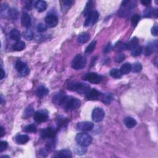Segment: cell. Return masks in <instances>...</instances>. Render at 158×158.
Returning <instances> with one entry per match:
<instances>
[{
    "mask_svg": "<svg viewBox=\"0 0 158 158\" xmlns=\"http://www.w3.org/2000/svg\"><path fill=\"white\" fill-rule=\"evenodd\" d=\"M80 105L81 101L77 98L66 95L60 106L65 110L72 111L79 108L80 106Z\"/></svg>",
    "mask_w": 158,
    "mask_h": 158,
    "instance_id": "1",
    "label": "cell"
},
{
    "mask_svg": "<svg viewBox=\"0 0 158 158\" xmlns=\"http://www.w3.org/2000/svg\"><path fill=\"white\" fill-rule=\"evenodd\" d=\"M68 89L73 91H77L79 93L86 94L90 90V86L86 84H81L79 82L70 83L68 85Z\"/></svg>",
    "mask_w": 158,
    "mask_h": 158,
    "instance_id": "2",
    "label": "cell"
},
{
    "mask_svg": "<svg viewBox=\"0 0 158 158\" xmlns=\"http://www.w3.org/2000/svg\"><path fill=\"white\" fill-rule=\"evenodd\" d=\"M75 140L80 146L86 147L91 143L92 137L87 133H80L76 136Z\"/></svg>",
    "mask_w": 158,
    "mask_h": 158,
    "instance_id": "3",
    "label": "cell"
},
{
    "mask_svg": "<svg viewBox=\"0 0 158 158\" xmlns=\"http://www.w3.org/2000/svg\"><path fill=\"white\" fill-rule=\"evenodd\" d=\"M86 64V59L85 56L78 54L76 56L72 62V67L75 70H80L85 67Z\"/></svg>",
    "mask_w": 158,
    "mask_h": 158,
    "instance_id": "4",
    "label": "cell"
},
{
    "mask_svg": "<svg viewBox=\"0 0 158 158\" xmlns=\"http://www.w3.org/2000/svg\"><path fill=\"white\" fill-rule=\"evenodd\" d=\"M15 68L22 77H25L30 72L29 68L27 66V64L21 61H18L15 62Z\"/></svg>",
    "mask_w": 158,
    "mask_h": 158,
    "instance_id": "5",
    "label": "cell"
},
{
    "mask_svg": "<svg viewBox=\"0 0 158 158\" xmlns=\"http://www.w3.org/2000/svg\"><path fill=\"white\" fill-rule=\"evenodd\" d=\"M84 80L89 81L91 84H98L100 83L103 80V77L96 73H88L84 75Z\"/></svg>",
    "mask_w": 158,
    "mask_h": 158,
    "instance_id": "6",
    "label": "cell"
},
{
    "mask_svg": "<svg viewBox=\"0 0 158 158\" xmlns=\"http://www.w3.org/2000/svg\"><path fill=\"white\" fill-rule=\"evenodd\" d=\"M99 18V14L96 11H93L87 17L85 21L84 27H88L90 26H93L95 24Z\"/></svg>",
    "mask_w": 158,
    "mask_h": 158,
    "instance_id": "7",
    "label": "cell"
},
{
    "mask_svg": "<svg viewBox=\"0 0 158 158\" xmlns=\"http://www.w3.org/2000/svg\"><path fill=\"white\" fill-rule=\"evenodd\" d=\"M49 118L48 112L46 110H42L35 112L34 114V120L38 123L45 122L48 121Z\"/></svg>",
    "mask_w": 158,
    "mask_h": 158,
    "instance_id": "8",
    "label": "cell"
},
{
    "mask_svg": "<svg viewBox=\"0 0 158 158\" xmlns=\"http://www.w3.org/2000/svg\"><path fill=\"white\" fill-rule=\"evenodd\" d=\"M105 116V111L103 110V109L100 107H96L92 112L91 117L93 121L96 122H101L104 119Z\"/></svg>",
    "mask_w": 158,
    "mask_h": 158,
    "instance_id": "9",
    "label": "cell"
},
{
    "mask_svg": "<svg viewBox=\"0 0 158 158\" xmlns=\"http://www.w3.org/2000/svg\"><path fill=\"white\" fill-rule=\"evenodd\" d=\"M157 50V41H152L147 45L143 50L142 53L145 56H150L154 51Z\"/></svg>",
    "mask_w": 158,
    "mask_h": 158,
    "instance_id": "10",
    "label": "cell"
},
{
    "mask_svg": "<svg viewBox=\"0 0 158 158\" xmlns=\"http://www.w3.org/2000/svg\"><path fill=\"white\" fill-rule=\"evenodd\" d=\"M94 124L91 122H80L77 124V129L80 131H90L93 129Z\"/></svg>",
    "mask_w": 158,
    "mask_h": 158,
    "instance_id": "11",
    "label": "cell"
},
{
    "mask_svg": "<svg viewBox=\"0 0 158 158\" xmlns=\"http://www.w3.org/2000/svg\"><path fill=\"white\" fill-rule=\"evenodd\" d=\"M129 1H124L121 4V7L120 8L119 13H118V15L120 16V17L122 18H125L130 13V9L129 8Z\"/></svg>",
    "mask_w": 158,
    "mask_h": 158,
    "instance_id": "12",
    "label": "cell"
},
{
    "mask_svg": "<svg viewBox=\"0 0 158 158\" xmlns=\"http://www.w3.org/2000/svg\"><path fill=\"white\" fill-rule=\"evenodd\" d=\"M45 22L46 25L50 27V28H53L55 27L58 24V18L57 16L53 14H50L47 15L45 18Z\"/></svg>",
    "mask_w": 158,
    "mask_h": 158,
    "instance_id": "13",
    "label": "cell"
},
{
    "mask_svg": "<svg viewBox=\"0 0 158 158\" xmlns=\"http://www.w3.org/2000/svg\"><path fill=\"white\" fill-rule=\"evenodd\" d=\"M102 94L97 90L90 89L86 94V98L89 100H96L101 98Z\"/></svg>",
    "mask_w": 158,
    "mask_h": 158,
    "instance_id": "14",
    "label": "cell"
},
{
    "mask_svg": "<svg viewBox=\"0 0 158 158\" xmlns=\"http://www.w3.org/2000/svg\"><path fill=\"white\" fill-rule=\"evenodd\" d=\"M55 131L52 128H46L42 130L41 132V137L43 138H49V139H53L55 137Z\"/></svg>",
    "mask_w": 158,
    "mask_h": 158,
    "instance_id": "15",
    "label": "cell"
},
{
    "mask_svg": "<svg viewBox=\"0 0 158 158\" xmlns=\"http://www.w3.org/2000/svg\"><path fill=\"white\" fill-rule=\"evenodd\" d=\"M21 24L22 26L29 28L31 26V18L27 13H24L21 16Z\"/></svg>",
    "mask_w": 158,
    "mask_h": 158,
    "instance_id": "16",
    "label": "cell"
},
{
    "mask_svg": "<svg viewBox=\"0 0 158 158\" xmlns=\"http://www.w3.org/2000/svg\"><path fill=\"white\" fill-rule=\"evenodd\" d=\"M124 124L127 128L132 129L135 127L137 124V121L135 119L131 117H127L124 119Z\"/></svg>",
    "mask_w": 158,
    "mask_h": 158,
    "instance_id": "17",
    "label": "cell"
},
{
    "mask_svg": "<svg viewBox=\"0 0 158 158\" xmlns=\"http://www.w3.org/2000/svg\"><path fill=\"white\" fill-rule=\"evenodd\" d=\"M49 93V90L44 86H40L36 90V95L38 97L43 98Z\"/></svg>",
    "mask_w": 158,
    "mask_h": 158,
    "instance_id": "18",
    "label": "cell"
},
{
    "mask_svg": "<svg viewBox=\"0 0 158 158\" xmlns=\"http://www.w3.org/2000/svg\"><path fill=\"white\" fill-rule=\"evenodd\" d=\"M30 138L28 135H19L15 137V140L16 143L19 145H24L27 143L29 141Z\"/></svg>",
    "mask_w": 158,
    "mask_h": 158,
    "instance_id": "19",
    "label": "cell"
},
{
    "mask_svg": "<svg viewBox=\"0 0 158 158\" xmlns=\"http://www.w3.org/2000/svg\"><path fill=\"white\" fill-rule=\"evenodd\" d=\"M54 157H69L70 158L72 157V152L69 150H62L58 151Z\"/></svg>",
    "mask_w": 158,
    "mask_h": 158,
    "instance_id": "20",
    "label": "cell"
},
{
    "mask_svg": "<svg viewBox=\"0 0 158 158\" xmlns=\"http://www.w3.org/2000/svg\"><path fill=\"white\" fill-rule=\"evenodd\" d=\"M144 17L150 18L153 16L154 18H157V9L153 8H148L145 9L143 13Z\"/></svg>",
    "mask_w": 158,
    "mask_h": 158,
    "instance_id": "21",
    "label": "cell"
},
{
    "mask_svg": "<svg viewBox=\"0 0 158 158\" xmlns=\"http://www.w3.org/2000/svg\"><path fill=\"white\" fill-rule=\"evenodd\" d=\"M35 7L38 10V11L42 13L46 9L47 3L45 1H39L35 2Z\"/></svg>",
    "mask_w": 158,
    "mask_h": 158,
    "instance_id": "22",
    "label": "cell"
},
{
    "mask_svg": "<svg viewBox=\"0 0 158 158\" xmlns=\"http://www.w3.org/2000/svg\"><path fill=\"white\" fill-rule=\"evenodd\" d=\"M9 37L13 40L18 41L20 39L21 35H20V32L18 30L14 29L10 32Z\"/></svg>",
    "mask_w": 158,
    "mask_h": 158,
    "instance_id": "23",
    "label": "cell"
},
{
    "mask_svg": "<svg viewBox=\"0 0 158 158\" xmlns=\"http://www.w3.org/2000/svg\"><path fill=\"white\" fill-rule=\"evenodd\" d=\"M138 43H139V41L137 37L133 38V39L127 44V50H133L135 48L138 46Z\"/></svg>",
    "mask_w": 158,
    "mask_h": 158,
    "instance_id": "24",
    "label": "cell"
},
{
    "mask_svg": "<svg viewBox=\"0 0 158 158\" xmlns=\"http://www.w3.org/2000/svg\"><path fill=\"white\" fill-rule=\"evenodd\" d=\"M65 96H66V95H65V93H58L56 95H54V97L53 98V103H55L56 105H60Z\"/></svg>",
    "mask_w": 158,
    "mask_h": 158,
    "instance_id": "25",
    "label": "cell"
},
{
    "mask_svg": "<svg viewBox=\"0 0 158 158\" xmlns=\"http://www.w3.org/2000/svg\"><path fill=\"white\" fill-rule=\"evenodd\" d=\"M93 2L92 1H89L87 3L86 6L84 9V11L83 12L84 15L85 16V17H88V15L92 13L93 11Z\"/></svg>",
    "mask_w": 158,
    "mask_h": 158,
    "instance_id": "26",
    "label": "cell"
},
{
    "mask_svg": "<svg viewBox=\"0 0 158 158\" xmlns=\"http://www.w3.org/2000/svg\"><path fill=\"white\" fill-rule=\"evenodd\" d=\"M25 47H26L25 43L22 41H18L15 43H14L13 46V50L17 51H21L24 50Z\"/></svg>",
    "mask_w": 158,
    "mask_h": 158,
    "instance_id": "27",
    "label": "cell"
},
{
    "mask_svg": "<svg viewBox=\"0 0 158 158\" xmlns=\"http://www.w3.org/2000/svg\"><path fill=\"white\" fill-rule=\"evenodd\" d=\"M132 66L130 63H125L121 66L120 70H121L122 75H126L130 72L132 70Z\"/></svg>",
    "mask_w": 158,
    "mask_h": 158,
    "instance_id": "28",
    "label": "cell"
},
{
    "mask_svg": "<svg viewBox=\"0 0 158 158\" xmlns=\"http://www.w3.org/2000/svg\"><path fill=\"white\" fill-rule=\"evenodd\" d=\"M90 39V35L88 33L81 34L78 37V42L80 44H84L89 41Z\"/></svg>",
    "mask_w": 158,
    "mask_h": 158,
    "instance_id": "29",
    "label": "cell"
},
{
    "mask_svg": "<svg viewBox=\"0 0 158 158\" xmlns=\"http://www.w3.org/2000/svg\"><path fill=\"white\" fill-rule=\"evenodd\" d=\"M110 75L114 79H120L122 77V74L121 72V70L118 69H112L110 71Z\"/></svg>",
    "mask_w": 158,
    "mask_h": 158,
    "instance_id": "30",
    "label": "cell"
},
{
    "mask_svg": "<svg viewBox=\"0 0 158 158\" xmlns=\"http://www.w3.org/2000/svg\"><path fill=\"white\" fill-rule=\"evenodd\" d=\"M114 49L118 52L123 51L127 50V44H125V43L122 41H119L116 43L115 46H114Z\"/></svg>",
    "mask_w": 158,
    "mask_h": 158,
    "instance_id": "31",
    "label": "cell"
},
{
    "mask_svg": "<svg viewBox=\"0 0 158 158\" xmlns=\"http://www.w3.org/2000/svg\"><path fill=\"white\" fill-rule=\"evenodd\" d=\"M8 15L9 18L12 19H16L18 18L19 12L16 9L11 8L8 11Z\"/></svg>",
    "mask_w": 158,
    "mask_h": 158,
    "instance_id": "32",
    "label": "cell"
},
{
    "mask_svg": "<svg viewBox=\"0 0 158 158\" xmlns=\"http://www.w3.org/2000/svg\"><path fill=\"white\" fill-rule=\"evenodd\" d=\"M23 130L28 133H36L37 132V129L34 124H30L24 127Z\"/></svg>",
    "mask_w": 158,
    "mask_h": 158,
    "instance_id": "33",
    "label": "cell"
},
{
    "mask_svg": "<svg viewBox=\"0 0 158 158\" xmlns=\"http://www.w3.org/2000/svg\"><path fill=\"white\" fill-rule=\"evenodd\" d=\"M34 114H35V111H34V107L32 106H30L25 110L24 113V117L28 118L32 116Z\"/></svg>",
    "mask_w": 158,
    "mask_h": 158,
    "instance_id": "34",
    "label": "cell"
},
{
    "mask_svg": "<svg viewBox=\"0 0 158 158\" xmlns=\"http://www.w3.org/2000/svg\"><path fill=\"white\" fill-rule=\"evenodd\" d=\"M101 100H102V101L103 103H106V105H108L110 104V103L111 102V101L112 100V95L110 93H106L105 95H102V96H101Z\"/></svg>",
    "mask_w": 158,
    "mask_h": 158,
    "instance_id": "35",
    "label": "cell"
},
{
    "mask_svg": "<svg viewBox=\"0 0 158 158\" xmlns=\"http://www.w3.org/2000/svg\"><path fill=\"white\" fill-rule=\"evenodd\" d=\"M140 15H138L137 14H133L132 16L131 19H130V21H131V24H132V27H135L136 26H137L138 25V22H140Z\"/></svg>",
    "mask_w": 158,
    "mask_h": 158,
    "instance_id": "36",
    "label": "cell"
},
{
    "mask_svg": "<svg viewBox=\"0 0 158 158\" xmlns=\"http://www.w3.org/2000/svg\"><path fill=\"white\" fill-rule=\"evenodd\" d=\"M73 1H62V4L61 5V9L62 12H65L67 11V9L72 6L73 4Z\"/></svg>",
    "mask_w": 158,
    "mask_h": 158,
    "instance_id": "37",
    "label": "cell"
},
{
    "mask_svg": "<svg viewBox=\"0 0 158 158\" xmlns=\"http://www.w3.org/2000/svg\"><path fill=\"white\" fill-rule=\"evenodd\" d=\"M96 45V41H93L92 42H91L90 43V45L86 48L85 53L86 54H90V53H92L95 49Z\"/></svg>",
    "mask_w": 158,
    "mask_h": 158,
    "instance_id": "38",
    "label": "cell"
},
{
    "mask_svg": "<svg viewBox=\"0 0 158 158\" xmlns=\"http://www.w3.org/2000/svg\"><path fill=\"white\" fill-rule=\"evenodd\" d=\"M142 50L143 49L141 46H137L132 50V55L134 57L139 56L140 54L142 53Z\"/></svg>",
    "mask_w": 158,
    "mask_h": 158,
    "instance_id": "39",
    "label": "cell"
},
{
    "mask_svg": "<svg viewBox=\"0 0 158 158\" xmlns=\"http://www.w3.org/2000/svg\"><path fill=\"white\" fill-rule=\"evenodd\" d=\"M24 37L27 40H32L34 38V33L31 30H27L24 33Z\"/></svg>",
    "mask_w": 158,
    "mask_h": 158,
    "instance_id": "40",
    "label": "cell"
},
{
    "mask_svg": "<svg viewBox=\"0 0 158 158\" xmlns=\"http://www.w3.org/2000/svg\"><path fill=\"white\" fill-rule=\"evenodd\" d=\"M141 70H142V66H141V64L140 62H135L132 68L133 72L135 73H138Z\"/></svg>",
    "mask_w": 158,
    "mask_h": 158,
    "instance_id": "41",
    "label": "cell"
},
{
    "mask_svg": "<svg viewBox=\"0 0 158 158\" xmlns=\"http://www.w3.org/2000/svg\"><path fill=\"white\" fill-rule=\"evenodd\" d=\"M37 30L39 32H43L47 30V25L45 24L40 23L37 27Z\"/></svg>",
    "mask_w": 158,
    "mask_h": 158,
    "instance_id": "42",
    "label": "cell"
},
{
    "mask_svg": "<svg viewBox=\"0 0 158 158\" xmlns=\"http://www.w3.org/2000/svg\"><path fill=\"white\" fill-rule=\"evenodd\" d=\"M125 56L124 54H122V53L119 54L116 56L115 61L116 62L120 63V62H122V61H124L125 60Z\"/></svg>",
    "mask_w": 158,
    "mask_h": 158,
    "instance_id": "43",
    "label": "cell"
},
{
    "mask_svg": "<svg viewBox=\"0 0 158 158\" xmlns=\"http://www.w3.org/2000/svg\"><path fill=\"white\" fill-rule=\"evenodd\" d=\"M8 147V142L6 141H1L0 143V152L6 150Z\"/></svg>",
    "mask_w": 158,
    "mask_h": 158,
    "instance_id": "44",
    "label": "cell"
},
{
    "mask_svg": "<svg viewBox=\"0 0 158 158\" xmlns=\"http://www.w3.org/2000/svg\"><path fill=\"white\" fill-rule=\"evenodd\" d=\"M25 3V7L26 9L31 10L34 6V2L31 1H26L24 2Z\"/></svg>",
    "mask_w": 158,
    "mask_h": 158,
    "instance_id": "45",
    "label": "cell"
},
{
    "mask_svg": "<svg viewBox=\"0 0 158 158\" xmlns=\"http://www.w3.org/2000/svg\"><path fill=\"white\" fill-rule=\"evenodd\" d=\"M81 146V148H77V154H80V155L84 154L85 153V152L86 151V150L84 146Z\"/></svg>",
    "mask_w": 158,
    "mask_h": 158,
    "instance_id": "46",
    "label": "cell"
},
{
    "mask_svg": "<svg viewBox=\"0 0 158 158\" xmlns=\"http://www.w3.org/2000/svg\"><path fill=\"white\" fill-rule=\"evenodd\" d=\"M151 34L153 35V36H155V37H157V34H158V27L157 26H154L151 29Z\"/></svg>",
    "mask_w": 158,
    "mask_h": 158,
    "instance_id": "47",
    "label": "cell"
},
{
    "mask_svg": "<svg viewBox=\"0 0 158 158\" xmlns=\"http://www.w3.org/2000/svg\"><path fill=\"white\" fill-rule=\"evenodd\" d=\"M112 50V46L111 45V43H108V44L105 46L104 48V50H103V52H105V53L110 52Z\"/></svg>",
    "mask_w": 158,
    "mask_h": 158,
    "instance_id": "48",
    "label": "cell"
},
{
    "mask_svg": "<svg viewBox=\"0 0 158 158\" xmlns=\"http://www.w3.org/2000/svg\"><path fill=\"white\" fill-rule=\"evenodd\" d=\"M40 154L43 157H46L48 155V151L45 148H41L40 150Z\"/></svg>",
    "mask_w": 158,
    "mask_h": 158,
    "instance_id": "49",
    "label": "cell"
},
{
    "mask_svg": "<svg viewBox=\"0 0 158 158\" xmlns=\"http://www.w3.org/2000/svg\"><path fill=\"white\" fill-rule=\"evenodd\" d=\"M141 3L145 6H149L151 3V1L150 0H143V1H141Z\"/></svg>",
    "mask_w": 158,
    "mask_h": 158,
    "instance_id": "50",
    "label": "cell"
},
{
    "mask_svg": "<svg viewBox=\"0 0 158 158\" xmlns=\"http://www.w3.org/2000/svg\"><path fill=\"white\" fill-rule=\"evenodd\" d=\"M7 8H8V4L6 3L3 4L1 5V13H2L3 11H4Z\"/></svg>",
    "mask_w": 158,
    "mask_h": 158,
    "instance_id": "51",
    "label": "cell"
},
{
    "mask_svg": "<svg viewBox=\"0 0 158 158\" xmlns=\"http://www.w3.org/2000/svg\"><path fill=\"white\" fill-rule=\"evenodd\" d=\"M4 76H5V72L4 71L3 69L1 67V80L4 77Z\"/></svg>",
    "mask_w": 158,
    "mask_h": 158,
    "instance_id": "52",
    "label": "cell"
},
{
    "mask_svg": "<svg viewBox=\"0 0 158 158\" xmlns=\"http://www.w3.org/2000/svg\"><path fill=\"white\" fill-rule=\"evenodd\" d=\"M5 133H6V132H5L4 128L3 127H1V137H3L5 135Z\"/></svg>",
    "mask_w": 158,
    "mask_h": 158,
    "instance_id": "53",
    "label": "cell"
}]
</instances>
